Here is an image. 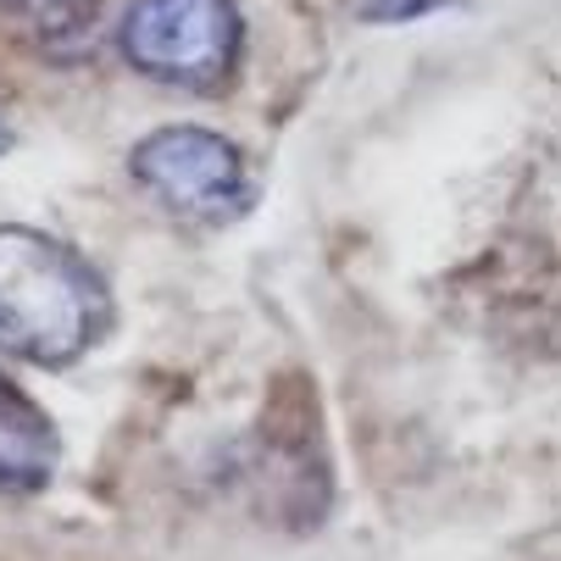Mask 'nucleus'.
Listing matches in <instances>:
<instances>
[{"label": "nucleus", "instance_id": "nucleus-3", "mask_svg": "<svg viewBox=\"0 0 561 561\" xmlns=\"http://www.w3.org/2000/svg\"><path fill=\"white\" fill-rule=\"evenodd\" d=\"M128 179L190 222H222L251 206V179L239 145L195 123L150 128L128 150Z\"/></svg>", "mask_w": 561, "mask_h": 561}, {"label": "nucleus", "instance_id": "nucleus-5", "mask_svg": "<svg viewBox=\"0 0 561 561\" xmlns=\"http://www.w3.org/2000/svg\"><path fill=\"white\" fill-rule=\"evenodd\" d=\"M23 18L39 34V45H84L95 28V0H23Z\"/></svg>", "mask_w": 561, "mask_h": 561}, {"label": "nucleus", "instance_id": "nucleus-7", "mask_svg": "<svg viewBox=\"0 0 561 561\" xmlns=\"http://www.w3.org/2000/svg\"><path fill=\"white\" fill-rule=\"evenodd\" d=\"M12 145V134H7V117H0V150H7Z\"/></svg>", "mask_w": 561, "mask_h": 561}, {"label": "nucleus", "instance_id": "nucleus-6", "mask_svg": "<svg viewBox=\"0 0 561 561\" xmlns=\"http://www.w3.org/2000/svg\"><path fill=\"white\" fill-rule=\"evenodd\" d=\"M439 7H450V0H356V18L373 23V28H407V23H423L434 18Z\"/></svg>", "mask_w": 561, "mask_h": 561}, {"label": "nucleus", "instance_id": "nucleus-1", "mask_svg": "<svg viewBox=\"0 0 561 561\" xmlns=\"http://www.w3.org/2000/svg\"><path fill=\"white\" fill-rule=\"evenodd\" d=\"M106 329V278L56 233L0 222V351L34 367H72Z\"/></svg>", "mask_w": 561, "mask_h": 561}, {"label": "nucleus", "instance_id": "nucleus-2", "mask_svg": "<svg viewBox=\"0 0 561 561\" xmlns=\"http://www.w3.org/2000/svg\"><path fill=\"white\" fill-rule=\"evenodd\" d=\"M117 50L156 84L217 90L239 67L245 23L233 0H134L117 28Z\"/></svg>", "mask_w": 561, "mask_h": 561}, {"label": "nucleus", "instance_id": "nucleus-4", "mask_svg": "<svg viewBox=\"0 0 561 561\" xmlns=\"http://www.w3.org/2000/svg\"><path fill=\"white\" fill-rule=\"evenodd\" d=\"M56 423L0 373V495H34L56 472Z\"/></svg>", "mask_w": 561, "mask_h": 561}]
</instances>
